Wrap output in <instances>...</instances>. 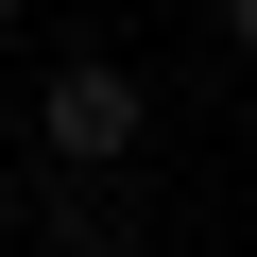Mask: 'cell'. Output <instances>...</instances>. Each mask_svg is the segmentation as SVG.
<instances>
[{"label": "cell", "mask_w": 257, "mask_h": 257, "mask_svg": "<svg viewBox=\"0 0 257 257\" xmlns=\"http://www.w3.org/2000/svg\"><path fill=\"white\" fill-rule=\"evenodd\" d=\"M35 138H52V172H120V155L155 138V86L120 69V52H69V69L35 86Z\"/></svg>", "instance_id": "6da1fadb"}, {"label": "cell", "mask_w": 257, "mask_h": 257, "mask_svg": "<svg viewBox=\"0 0 257 257\" xmlns=\"http://www.w3.org/2000/svg\"><path fill=\"white\" fill-rule=\"evenodd\" d=\"M35 223H52V257H120V240H138V223H120V172H69Z\"/></svg>", "instance_id": "7a4b0ae2"}, {"label": "cell", "mask_w": 257, "mask_h": 257, "mask_svg": "<svg viewBox=\"0 0 257 257\" xmlns=\"http://www.w3.org/2000/svg\"><path fill=\"white\" fill-rule=\"evenodd\" d=\"M223 52H240V69H257V0H223Z\"/></svg>", "instance_id": "3957f363"}, {"label": "cell", "mask_w": 257, "mask_h": 257, "mask_svg": "<svg viewBox=\"0 0 257 257\" xmlns=\"http://www.w3.org/2000/svg\"><path fill=\"white\" fill-rule=\"evenodd\" d=\"M0 223H18V172H0Z\"/></svg>", "instance_id": "277c9868"}, {"label": "cell", "mask_w": 257, "mask_h": 257, "mask_svg": "<svg viewBox=\"0 0 257 257\" xmlns=\"http://www.w3.org/2000/svg\"><path fill=\"white\" fill-rule=\"evenodd\" d=\"M0 18H35V0H0Z\"/></svg>", "instance_id": "5b68a950"}]
</instances>
